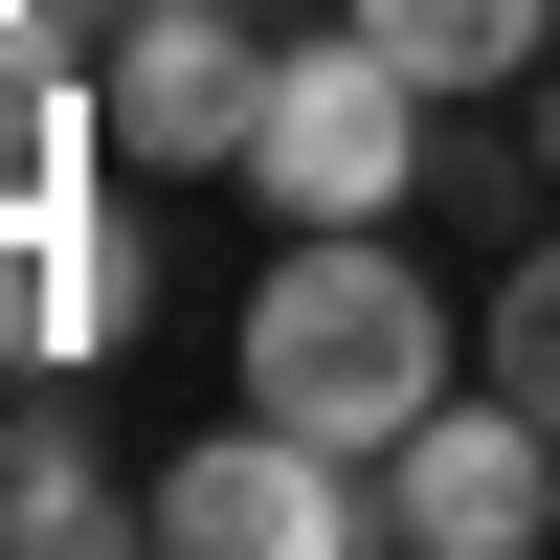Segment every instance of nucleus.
Instances as JSON below:
<instances>
[{"label": "nucleus", "instance_id": "f257e3e1", "mask_svg": "<svg viewBox=\"0 0 560 560\" xmlns=\"http://www.w3.org/2000/svg\"><path fill=\"white\" fill-rule=\"evenodd\" d=\"M247 404L382 471V448L448 404V292L382 247V224H292V247H269V292H247Z\"/></svg>", "mask_w": 560, "mask_h": 560}, {"label": "nucleus", "instance_id": "f03ea898", "mask_svg": "<svg viewBox=\"0 0 560 560\" xmlns=\"http://www.w3.org/2000/svg\"><path fill=\"white\" fill-rule=\"evenodd\" d=\"M427 113H448V90L404 68L382 23H314V45H269V113H247L269 224H404V179H427Z\"/></svg>", "mask_w": 560, "mask_h": 560}, {"label": "nucleus", "instance_id": "7ed1b4c3", "mask_svg": "<svg viewBox=\"0 0 560 560\" xmlns=\"http://www.w3.org/2000/svg\"><path fill=\"white\" fill-rule=\"evenodd\" d=\"M90 113H113L135 179H247V113H269L247 0H113L90 23Z\"/></svg>", "mask_w": 560, "mask_h": 560}, {"label": "nucleus", "instance_id": "20e7f679", "mask_svg": "<svg viewBox=\"0 0 560 560\" xmlns=\"http://www.w3.org/2000/svg\"><path fill=\"white\" fill-rule=\"evenodd\" d=\"M158 538H179V560H359V538H382V471L247 404V427H202V448L158 471Z\"/></svg>", "mask_w": 560, "mask_h": 560}, {"label": "nucleus", "instance_id": "39448f33", "mask_svg": "<svg viewBox=\"0 0 560 560\" xmlns=\"http://www.w3.org/2000/svg\"><path fill=\"white\" fill-rule=\"evenodd\" d=\"M382 538H427V560H538L560 538V427L516 382L493 404H427V427L382 448Z\"/></svg>", "mask_w": 560, "mask_h": 560}, {"label": "nucleus", "instance_id": "423d86ee", "mask_svg": "<svg viewBox=\"0 0 560 560\" xmlns=\"http://www.w3.org/2000/svg\"><path fill=\"white\" fill-rule=\"evenodd\" d=\"M135 314H158V269H135V247H113L90 202H0V359H23V382L113 359Z\"/></svg>", "mask_w": 560, "mask_h": 560}, {"label": "nucleus", "instance_id": "0eeeda50", "mask_svg": "<svg viewBox=\"0 0 560 560\" xmlns=\"http://www.w3.org/2000/svg\"><path fill=\"white\" fill-rule=\"evenodd\" d=\"M0 538H23V560H90V538H158V471H113V448H90L68 404H23V448H0Z\"/></svg>", "mask_w": 560, "mask_h": 560}, {"label": "nucleus", "instance_id": "6e6552de", "mask_svg": "<svg viewBox=\"0 0 560 560\" xmlns=\"http://www.w3.org/2000/svg\"><path fill=\"white\" fill-rule=\"evenodd\" d=\"M90 45L45 23V0H0V202H68V158H90Z\"/></svg>", "mask_w": 560, "mask_h": 560}, {"label": "nucleus", "instance_id": "1a4fd4ad", "mask_svg": "<svg viewBox=\"0 0 560 560\" xmlns=\"http://www.w3.org/2000/svg\"><path fill=\"white\" fill-rule=\"evenodd\" d=\"M359 23H382L427 90H516V68H560V0H359Z\"/></svg>", "mask_w": 560, "mask_h": 560}, {"label": "nucleus", "instance_id": "9d476101", "mask_svg": "<svg viewBox=\"0 0 560 560\" xmlns=\"http://www.w3.org/2000/svg\"><path fill=\"white\" fill-rule=\"evenodd\" d=\"M493 382L560 427V247H516V269H493Z\"/></svg>", "mask_w": 560, "mask_h": 560}, {"label": "nucleus", "instance_id": "9b49d317", "mask_svg": "<svg viewBox=\"0 0 560 560\" xmlns=\"http://www.w3.org/2000/svg\"><path fill=\"white\" fill-rule=\"evenodd\" d=\"M538 179H560V68H538Z\"/></svg>", "mask_w": 560, "mask_h": 560}, {"label": "nucleus", "instance_id": "f8f14e48", "mask_svg": "<svg viewBox=\"0 0 560 560\" xmlns=\"http://www.w3.org/2000/svg\"><path fill=\"white\" fill-rule=\"evenodd\" d=\"M0 448H23V359H0Z\"/></svg>", "mask_w": 560, "mask_h": 560}, {"label": "nucleus", "instance_id": "ddd939ff", "mask_svg": "<svg viewBox=\"0 0 560 560\" xmlns=\"http://www.w3.org/2000/svg\"><path fill=\"white\" fill-rule=\"evenodd\" d=\"M45 23H68V0H45Z\"/></svg>", "mask_w": 560, "mask_h": 560}]
</instances>
